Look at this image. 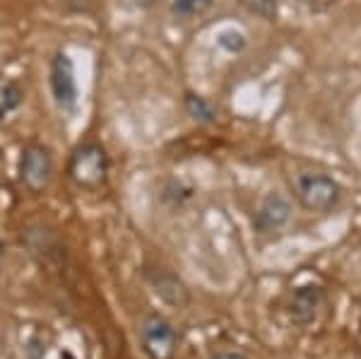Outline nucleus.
I'll return each mask as SVG.
<instances>
[{"label": "nucleus", "instance_id": "f257e3e1", "mask_svg": "<svg viewBox=\"0 0 361 359\" xmlns=\"http://www.w3.org/2000/svg\"><path fill=\"white\" fill-rule=\"evenodd\" d=\"M111 171V157L102 142H82L68 159V178L80 190H99Z\"/></svg>", "mask_w": 361, "mask_h": 359}, {"label": "nucleus", "instance_id": "f03ea898", "mask_svg": "<svg viewBox=\"0 0 361 359\" xmlns=\"http://www.w3.org/2000/svg\"><path fill=\"white\" fill-rule=\"evenodd\" d=\"M49 90L54 97L56 109L63 116H73L80 104V85L75 63L66 51H58L49 66Z\"/></svg>", "mask_w": 361, "mask_h": 359}, {"label": "nucleus", "instance_id": "7ed1b4c3", "mask_svg": "<svg viewBox=\"0 0 361 359\" xmlns=\"http://www.w3.org/2000/svg\"><path fill=\"white\" fill-rule=\"evenodd\" d=\"M56 174V162L51 150L42 142H29L20 157V183L29 193H44Z\"/></svg>", "mask_w": 361, "mask_h": 359}, {"label": "nucleus", "instance_id": "20e7f679", "mask_svg": "<svg viewBox=\"0 0 361 359\" xmlns=\"http://www.w3.org/2000/svg\"><path fill=\"white\" fill-rule=\"evenodd\" d=\"M140 345L149 359H173L178 350V333L169 318L159 314H147L137 328Z\"/></svg>", "mask_w": 361, "mask_h": 359}, {"label": "nucleus", "instance_id": "39448f33", "mask_svg": "<svg viewBox=\"0 0 361 359\" xmlns=\"http://www.w3.org/2000/svg\"><path fill=\"white\" fill-rule=\"evenodd\" d=\"M340 183L325 174H301L296 178V200L308 212H328L340 202Z\"/></svg>", "mask_w": 361, "mask_h": 359}, {"label": "nucleus", "instance_id": "423d86ee", "mask_svg": "<svg viewBox=\"0 0 361 359\" xmlns=\"http://www.w3.org/2000/svg\"><path fill=\"white\" fill-rule=\"evenodd\" d=\"M292 217V202L284 198L282 193L272 190L267 193L263 200H260L258 210H255V219H253V227L258 234H275L289 222Z\"/></svg>", "mask_w": 361, "mask_h": 359}, {"label": "nucleus", "instance_id": "0eeeda50", "mask_svg": "<svg viewBox=\"0 0 361 359\" xmlns=\"http://www.w3.org/2000/svg\"><path fill=\"white\" fill-rule=\"evenodd\" d=\"M147 282L152 285L157 297L164 299L166 304H173V306L188 304V289L183 287V282H180L176 275L169 273V270L164 268L147 270Z\"/></svg>", "mask_w": 361, "mask_h": 359}, {"label": "nucleus", "instance_id": "6e6552de", "mask_svg": "<svg viewBox=\"0 0 361 359\" xmlns=\"http://www.w3.org/2000/svg\"><path fill=\"white\" fill-rule=\"evenodd\" d=\"M320 304H323V292H320V287L306 285V287H299L294 292L289 309H292V316L296 318V321L308 323L311 318H316Z\"/></svg>", "mask_w": 361, "mask_h": 359}, {"label": "nucleus", "instance_id": "1a4fd4ad", "mask_svg": "<svg viewBox=\"0 0 361 359\" xmlns=\"http://www.w3.org/2000/svg\"><path fill=\"white\" fill-rule=\"evenodd\" d=\"M25 87L20 85V80L5 78L0 80V118L15 114L17 109L25 104Z\"/></svg>", "mask_w": 361, "mask_h": 359}, {"label": "nucleus", "instance_id": "9d476101", "mask_svg": "<svg viewBox=\"0 0 361 359\" xmlns=\"http://www.w3.org/2000/svg\"><path fill=\"white\" fill-rule=\"evenodd\" d=\"M183 107H185V114L190 116L197 123H212L214 121V109L205 97L195 95V92H188L183 99Z\"/></svg>", "mask_w": 361, "mask_h": 359}, {"label": "nucleus", "instance_id": "9b49d317", "mask_svg": "<svg viewBox=\"0 0 361 359\" xmlns=\"http://www.w3.org/2000/svg\"><path fill=\"white\" fill-rule=\"evenodd\" d=\"M214 5V0H171V13L176 20H193L205 15Z\"/></svg>", "mask_w": 361, "mask_h": 359}, {"label": "nucleus", "instance_id": "f8f14e48", "mask_svg": "<svg viewBox=\"0 0 361 359\" xmlns=\"http://www.w3.org/2000/svg\"><path fill=\"white\" fill-rule=\"evenodd\" d=\"M217 44L222 46L226 54H241V51L246 49L248 39L241 29L229 27V29H222V32L217 34Z\"/></svg>", "mask_w": 361, "mask_h": 359}, {"label": "nucleus", "instance_id": "ddd939ff", "mask_svg": "<svg viewBox=\"0 0 361 359\" xmlns=\"http://www.w3.org/2000/svg\"><path fill=\"white\" fill-rule=\"evenodd\" d=\"M250 15H258L263 20H275L279 10V0H238Z\"/></svg>", "mask_w": 361, "mask_h": 359}, {"label": "nucleus", "instance_id": "4468645a", "mask_svg": "<svg viewBox=\"0 0 361 359\" xmlns=\"http://www.w3.org/2000/svg\"><path fill=\"white\" fill-rule=\"evenodd\" d=\"M212 359H248L243 352H219V355H214Z\"/></svg>", "mask_w": 361, "mask_h": 359}, {"label": "nucleus", "instance_id": "2eb2a0df", "mask_svg": "<svg viewBox=\"0 0 361 359\" xmlns=\"http://www.w3.org/2000/svg\"><path fill=\"white\" fill-rule=\"evenodd\" d=\"M154 3H157V0H133V5H135V8H140V10H149Z\"/></svg>", "mask_w": 361, "mask_h": 359}, {"label": "nucleus", "instance_id": "dca6fc26", "mask_svg": "<svg viewBox=\"0 0 361 359\" xmlns=\"http://www.w3.org/2000/svg\"><path fill=\"white\" fill-rule=\"evenodd\" d=\"M63 359H75L73 355H66V357H63Z\"/></svg>", "mask_w": 361, "mask_h": 359}, {"label": "nucleus", "instance_id": "f3484780", "mask_svg": "<svg viewBox=\"0 0 361 359\" xmlns=\"http://www.w3.org/2000/svg\"><path fill=\"white\" fill-rule=\"evenodd\" d=\"M0 253H3V241H0Z\"/></svg>", "mask_w": 361, "mask_h": 359}]
</instances>
